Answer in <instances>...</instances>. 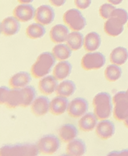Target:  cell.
Segmentation results:
<instances>
[{"instance_id": "cell-1", "label": "cell", "mask_w": 128, "mask_h": 156, "mask_svg": "<svg viewBox=\"0 0 128 156\" xmlns=\"http://www.w3.org/2000/svg\"><path fill=\"white\" fill-rule=\"evenodd\" d=\"M56 58L51 52H43L40 54L37 60L31 66L32 76L35 79H40L47 76L55 66Z\"/></svg>"}, {"instance_id": "cell-2", "label": "cell", "mask_w": 128, "mask_h": 156, "mask_svg": "<svg viewBox=\"0 0 128 156\" xmlns=\"http://www.w3.org/2000/svg\"><path fill=\"white\" fill-rule=\"evenodd\" d=\"M112 98L107 92H100L93 98L94 113L99 120L107 119L112 114Z\"/></svg>"}, {"instance_id": "cell-3", "label": "cell", "mask_w": 128, "mask_h": 156, "mask_svg": "<svg viewBox=\"0 0 128 156\" xmlns=\"http://www.w3.org/2000/svg\"><path fill=\"white\" fill-rule=\"evenodd\" d=\"M36 143H17L3 146L0 149L1 156H35L39 154Z\"/></svg>"}, {"instance_id": "cell-4", "label": "cell", "mask_w": 128, "mask_h": 156, "mask_svg": "<svg viewBox=\"0 0 128 156\" xmlns=\"http://www.w3.org/2000/svg\"><path fill=\"white\" fill-rule=\"evenodd\" d=\"M114 104L113 116L118 121H124L128 116V94L126 91H119L112 98Z\"/></svg>"}, {"instance_id": "cell-5", "label": "cell", "mask_w": 128, "mask_h": 156, "mask_svg": "<svg viewBox=\"0 0 128 156\" xmlns=\"http://www.w3.org/2000/svg\"><path fill=\"white\" fill-rule=\"evenodd\" d=\"M62 20L64 23L73 31H80L87 25L86 19L78 9H70L66 11L62 16Z\"/></svg>"}, {"instance_id": "cell-6", "label": "cell", "mask_w": 128, "mask_h": 156, "mask_svg": "<svg viewBox=\"0 0 128 156\" xmlns=\"http://www.w3.org/2000/svg\"><path fill=\"white\" fill-rule=\"evenodd\" d=\"M56 135L52 134L45 135L41 137L36 143L40 153L44 154H53L59 151L61 143Z\"/></svg>"}, {"instance_id": "cell-7", "label": "cell", "mask_w": 128, "mask_h": 156, "mask_svg": "<svg viewBox=\"0 0 128 156\" xmlns=\"http://www.w3.org/2000/svg\"><path fill=\"white\" fill-rule=\"evenodd\" d=\"M106 63V57L101 52H88L81 60V66L86 71L98 70Z\"/></svg>"}, {"instance_id": "cell-8", "label": "cell", "mask_w": 128, "mask_h": 156, "mask_svg": "<svg viewBox=\"0 0 128 156\" xmlns=\"http://www.w3.org/2000/svg\"><path fill=\"white\" fill-rule=\"evenodd\" d=\"M88 102L83 98H76L69 103L67 113L72 118H80L87 112Z\"/></svg>"}, {"instance_id": "cell-9", "label": "cell", "mask_w": 128, "mask_h": 156, "mask_svg": "<svg viewBox=\"0 0 128 156\" xmlns=\"http://www.w3.org/2000/svg\"><path fill=\"white\" fill-rule=\"evenodd\" d=\"M55 16V11L51 6L41 5L36 9L34 20L36 21V23L42 24L43 26H47L53 23Z\"/></svg>"}, {"instance_id": "cell-10", "label": "cell", "mask_w": 128, "mask_h": 156, "mask_svg": "<svg viewBox=\"0 0 128 156\" xmlns=\"http://www.w3.org/2000/svg\"><path fill=\"white\" fill-rule=\"evenodd\" d=\"M35 11L31 4H20L14 9L13 15L19 22L26 23L34 19Z\"/></svg>"}, {"instance_id": "cell-11", "label": "cell", "mask_w": 128, "mask_h": 156, "mask_svg": "<svg viewBox=\"0 0 128 156\" xmlns=\"http://www.w3.org/2000/svg\"><path fill=\"white\" fill-rule=\"evenodd\" d=\"M0 30L5 36H12L18 34L20 30L19 21L15 16L5 18L0 25Z\"/></svg>"}, {"instance_id": "cell-12", "label": "cell", "mask_w": 128, "mask_h": 156, "mask_svg": "<svg viewBox=\"0 0 128 156\" xmlns=\"http://www.w3.org/2000/svg\"><path fill=\"white\" fill-rule=\"evenodd\" d=\"M115 132V126L111 121L107 119H102L98 122L95 127V133L97 136L101 139L107 140L113 136Z\"/></svg>"}, {"instance_id": "cell-13", "label": "cell", "mask_w": 128, "mask_h": 156, "mask_svg": "<svg viewBox=\"0 0 128 156\" xmlns=\"http://www.w3.org/2000/svg\"><path fill=\"white\" fill-rule=\"evenodd\" d=\"M51 101L47 96H38L30 105V110L35 116H43L50 111Z\"/></svg>"}, {"instance_id": "cell-14", "label": "cell", "mask_w": 128, "mask_h": 156, "mask_svg": "<svg viewBox=\"0 0 128 156\" xmlns=\"http://www.w3.org/2000/svg\"><path fill=\"white\" fill-rule=\"evenodd\" d=\"M124 25L119 18L111 17L104 23V31L109 36L116 37L123 31Z\"/></svg>"}, {"instance_id": "cell-15", "label": "cell", "mask_w": 128, "mask_h": 156, "mask_svg": "<svg viewBox=\"0 0 128 156\" xmlns=\"http://www.w3.org/2000/svg\"><path fill=\"white\" fill-rule=\"evenodd\" d=\"M69 30L65 25L58 24L54 26L50 31V39L55 43H63L66 42L69 35Z\"/></svg>"}, {"instance_id": "cell-16", "label": "cell", "mask_w": 128, "mask_h": 156, "mask_svg": "<svg viewBox=\"0 0 128 156\" xmlns=\"http://www.w3.org/2000/svg\"><path fill=\"white\" fill-rule=\"evenodd\" d=\"M58 135L59 139L63 143H67L76 139L79 135V130L74 124L66 123L64 124L58 130Z\"/></svg>"}, {"instance_id": "cell-17", "label": "cell", "mask_w": 128, "mask_h": 156, "mask_svg": "<svg viewBox=\"0 0 128 156\" xmlns=\"http://www.w3.org/2000/svg\"><path fill=\"white\" fill-rule=\"evenodd\" d=\"M58 80L54 75H47L42 78L38 83V89L45 95H49L56 90L58 87Z\"/></svg>"}, {"instance_id": "cell-18", "label": "cell", "mask_w": 128, "mask_h": 156, "mask_svg": "<svg viewBox=\"0 0 128 156\" xmlns=\"http://www.w3.org/2000/svg\"><path fill=\"white\" fill-rule=\"evenodd\" d=\"M69 105V101L66 97L58 96L51 100V105H50V111L54 115H61L67 111Z\"/></svg>"}, {"instance_id": "cell-19", "label": "cell", "mask_w": 128, "mask_h": 156, "mask_svg": "<svg viewBox=\"0 0 128 156\" xmlns=\"http://www.w3.org/2000/svg\"><path fill=\"white\" fill-rule=\"evenodd\" d=\"M23 103V94L21 88L10 89L5 104L6 107L11 109H15L18 107H21Z\"/></svg>"}, {"instance_id": "cell-20", "label": "cell", "mask_w": 128, "mask_h": 156, "mask_svg": "<svg viewBox=\"0 0 128 156\" xmlns=\"http://www.w3.org/2000/svg\"><path fill=\"white\" fill-rule=\"evenodd\" d=\"M98 119L95 115V114L92 112L87 113L81 117L79 121V127L80 130L85 132L91 131L94 130L98 124Z\"/></svg>"}, {"instance_id": "cell-21", "label": "cell", "mask_w": 128, "mask_h": 156, "mask_svg": "<svg viewBox=\"0 0 128 156\" xmlns=\"http://www.w3.org/2000/svg\"><path fill=\"white\" fill-rule=\"evenodd\" d=\"M31 76L28 72L21 71L11 76L9 79V85L11 88H23L29 85Z\"/></svg>"}, {"instance_id": "cell-22", "label": "cell", "mask_w": 128, "mask_h": 156, "mask_svg": "<svg viewBox=\"0 0 128 156\" xmlns=\"http://www.w3.org/2000/svg\"><path fill=\"white\" fill-rule=\"evenodd\" d=\"M71 70H72V65L70 64V62L66 60L60 61L54 68L53 75L59 81H62L70 75Z\"/></svg>"}, {"instance_id": "cell-23", "label": "cell", "mask_w": 128, "mask_h": 156, "mask_svg": "<svg viewBox=\"0 0 128 156\" xmlns=\"http://www.w3.org/2000/svg\"><path fill=\"white\" fill-rule=\"evenodd\" d=\"M86 151H87L86 143L82 139H73L72 141L69 142L66 146V153L68 155H83L85 154Z\"/></svg>"}, {"instance_id": "cell-24", "label": "cell", "mask_w": 128, "mask_h": 156, "mask_svg": "<svg viewBox=\"0 0 128 156\" xmlns=\"http://www.w3.org/2000/svg\"><path fill=\"white\" fill-rule=\"evenodd\" d=\"M101 45V37L96 32L88 33L84 38V49L88 52H93L99 48Z\"/></svg>"}, {"instance_id": "cell-25", "label": "cell", "mask_w": 128, "mask_h": 156, "mask_svg": "<svg viewBox=\"0 0 128 156\" xmlns=\"http://www.w3.org/2000/svg\"><path fill=\"white\" fill-rule=\"evenodd\" d=\"M128 59V51L123 47H118L111 51L110 61L113 64L123 65Z\"/></svg>"}, {"instance_id": "cell-26", "label": "cell", "mask_w": 128, "mask_h": 156, "mask_svg": "<svg viewBox=\"0 0 128 156\" xmlns=\"http://www.w3.org/2000/svg\"><path fill=\"white\" fill-rule=\"evenodd\" d=\"M75 90H76V86L74 82L71 80H64L58 85L55 93L57 95L68 98L74 94Z\"/></svg>"}, {"instance_id": "cell-27", "label": "cell", "mask_w": 128, "mask_h": 156, "mask_svg": "<svg viewBox=\"0 0 128 156\" xmlns=\"http://www.w3.org/2000/svg\"><path fill=\"white\" fill-rule=\"evenodd\" d=\"M84 38L79 31H72L69 34L66 44L72 51H79L84 45Z\"/></svg>"}, {"instance_id": "cell-28", "label": "cell", "mask_w": 128, "mask_h": 156, "mask_svg": "<svg viewBox=\"0 0 128 156\" xmlns=\"http://www.w3.org/2000/svg\"><path fill=\"white\" fill-rule=\"evenodd\" d=\"M52 53L56 59L59 60V61H63V60H66L71 56L72 50L70 49L67 44L58 43L57 45L54 47Z\"/></svg>"}, {"instance_id": "cell-29", "label": "cell", "mask_w": 128, "mask_h": 156, "mask_svg": "<svg viewBox=\"0 0 128 156\" xmlns=\"http://www.w3.org/2000/svg\"><path fill=\"white\" fill-rule=\"evenodd\" d=\"M45 33H46V29L44 26L38 23L30 24L26 30V34L27 35L28 38L31 39H40L43 37Z\"/></svg>"}, {"instance_id": "cell-30", "label": "cell", "mask_w": 128, "mask_h": 156, "mask_svg": "<svg viewBox=\"0 0 128 156\" xmlns=\"http://www.w3.org/2000/svg\"><path fill=\"white\" fill-rule=\"evenodd\" d=\"M105 78L109 82H115L122 76V69L119 65L111 64L107 66L104 71Z\"/></svg>"}, {"instance_id": "cell-31", "label": "cell", "mask_w": 128, "mask_h": 156, "mask_svg": "<svg viewBox=\"0 0 128 156\" xmlns=\"http://www.w3.org/2000/svg\"><path fill=\"white\" fill-rule=\"evenodd\" d=\"M23 94V103L22 104V107H30L34 100L36 98V91L34 87L27 86L25 87L21 88Z\"/></svg>"}, {"instance_id": "cell-32", "label": "cell", "mask_w": 128, "mask_h": 156, "mask_svg": "<svg viewBox=\"0 0 128 156\" xmlns=\"http://www.w3.org/2000/svg\"><path fill=\"white\" fill-rule=\"evenodd\" d=\"M115 5L111 4L110 2L108 3H104L99 7V15L103 20H108L111 17V15L113 13V11L115 10Z\"/></svg>"}, {"instance_id": "cell-33", "label": "cell", "mask_w": 128, "mask_h": 156, "mask_svg": "<svg viewBox=\"0 0 128 156\" xmlns=\"http://www.w3.org/2000/svg\"><path fill=\"white\" fill-rule=\"evenodd\" d=\"M111 17L119 18L120 20L123 21L124 24H126L128 21V13L126 10L122 8H116L113 11V13L111 15Z\"/></svg>"}, {"instance_id": "cell-34", "label": "cell", "mask_w": 128, "mask_h": 156, "mask_svg": "<svg viewBox=\"0 0 128 156\" xmlns=\"http://www.w3.org/2000/svg\"><path fill=\"white\" fill-rule=\"evenodd\" d=\"M75 4L79 9L85 10L91 6V0H75Z\"/></svg>"}, {"instance_id": "cell-35", "label": "cell", "mask_w": 128, "mask_h": 156, "mask_svg": "<svg viewBox=\"0 0 128 156\" xmlns=\"http://www.w3.org/2000/svg\"><path fill=\"white\" fill-rule=\"evenodd\" d=\"M9 90H10V89L6 87H1V88H0V103L1 104H5V103H6Z\"/></svg>"}, {"instance_id": "cell-36", "label": "cell", "mask_w": 128, "mask_h": 156, "mask_svg": "<svg viewBox=\"0 0 128 156\" xmlns=\"http://www.w3.org/2000/svg\"><path fill=\"white\" fill-rule=\"evenodd\" d=\"M49 1L52 6L59 7H62V5L65 4V2H66V0H49Z\"/></svg>"}, {"instance_id": "cell-37", "label": "cell", "mask_w": 128, "mask_h": 156, "mask_svg": "<svg viewBox=\"0 0 128 156\" xmlns=\"http://www.w3.org/2000/svg\"><path fill=\"white\" fill-rule=\"evenodd\" d=\"M108 155H126L128 156V149L123 150L120 151H111L108 154Z\"/></svg>"}, {"instance_id": "cell-38", "label": "cell", "mask_w": 128, "mask_h": 156, "mask_svg": "<svg viewBox=\"0 0 128 156\" xmlns=\"http://www.w3.org/2000/svg\"><path fill=\"white\" fill-rule=\"evenodd\" d=\"M108 1V2H110V3H111V4L113 5H119L120 4L123 0H107Z\"/></svg>"}, {"instance_id": "cell-39", "label": "cell", "mask_w": 128, "mask_h": 156, "mask_svg": "<svg viewBox=\"0 0 128 156\" xmlns=\"http://www.w3.org/2000/svg\"><path fill=\"white\" fill-rule=\"evenodd\" d=\"M17 1L21 4H30L34 0H17Z\"/></svg>"}, {"instance_id": "cell-40", "label": "cell", "mask_w": 128, "mask_h": 156, "mask_svg": "<svg viewBox=\"0 0 128 156\" xmlns=\"http://www.w3.org/2000/svg\"><path fill=\"white\" fill-rule=\"evenodd\" d=\"M123 123H124V125H125V126H126V127L128 128V116L126 118V119H125V120L123 121Z\"/></svg>"}, {"instance_id": "cell-41", "label": "cell", "mask_w": 128, "mask_h": 156, "mask_svg": "<svg viewBox=\"0 0 128 156\" xmlns=\"http://www.w3.org/2000/svg\"><path fill=\"white\" fill-rule=\"evenodd\" d=\"M126 93H127V94H128V89H127V90H126Z\"/></svg>"}, {"instance_id": "cell-42", "label": "cell", "mask_w": 128, "mask_h": 156, "mask_svg": "<svg viewBox=\"0 0 128 156\" xmlns=\"http://www.w3.org/2000/svg\"><path fill=\"white\" fill-rule=\"evenodd\" d=\"M127 27H128V24H127Z\"/></svg>"}]
</instances>
